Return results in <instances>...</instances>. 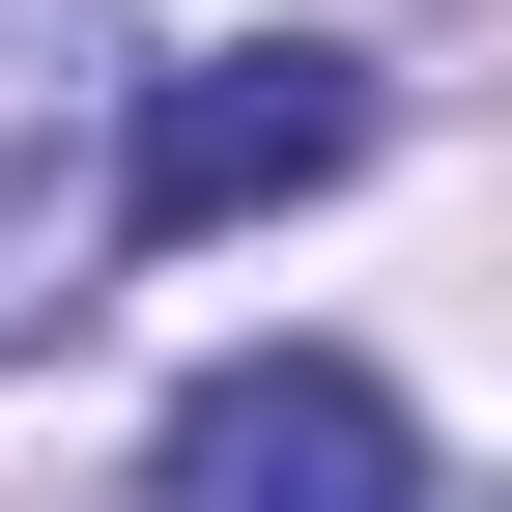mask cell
Instances as JSON below:
<instances>
[{
    "instance_id": "cell-1",
    "label": "cell",
    "mask_w": 512,
    "mask_h": 512,
    "mask_svg": "<svg viewBox=\"0 0 512 512\" xmlns=\"http://www.w3.org/2000/svg\"><path fill=\"white\" fill-rule=\"evenodd\" d=\"M342 171H370V57H342V29L171 57V86L114 114V228H143V256H200V228H285V200H342Z\"/></svg>"
},
{
    "instance_id": "cell-2",
    "label": "cell",
    "mask_w": 512,
    "mask_h": 512,
    "mask_svg": "<svg viewBox=\"0 0 512 512\" xmlns=\"http://www.w3.org/2000/svg\"><path fill=\"white\" fill-rule=\"evenodd\" d=\"M143 512H427V427H399L370 342H228L143 427Z\"/></svg>"
},
{
    "instance_id": "cell-3",
    "label": "cell",
    "mask_w": 512,
    "mask_h": 512,
    "mask_svg": "<svg viewBox=\"0 0 512 512\" xmlns=\"http://www.w3.org/2000/svg\"><path fill=\"white\" fill-rule=\"evenodd\" d=\"M114 114H143L114 0H0V342L86 313V256H114Z\"/></svg>"
}]
</instances>
